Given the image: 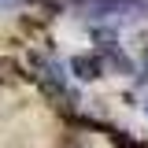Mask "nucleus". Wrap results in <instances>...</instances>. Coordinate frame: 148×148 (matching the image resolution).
<instances>
[{
  "instance_id": "1",
  "label": "nucleus",
  "mask_w": 148,
  "mask_h": 148,
  "mask_svg": "<svg viewBox=\"0 0 148 148\" xmlns=\"http://www.w3.org/2000/svg\"><path fill=\"white\" fill-rule=\"evenodd\" d=\"M74 71H78V78H100V67H96V59H74Z\"/></svg>"
}]
</instances>
